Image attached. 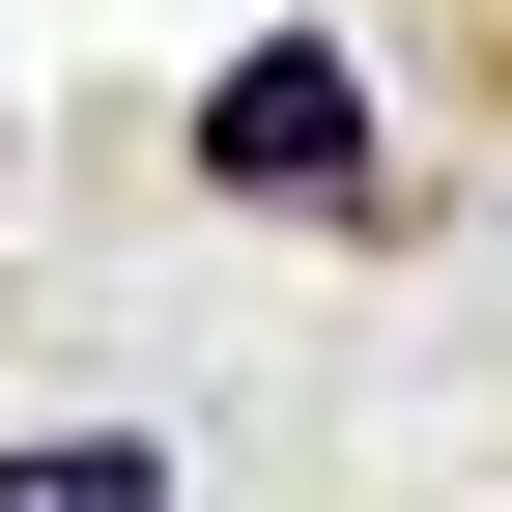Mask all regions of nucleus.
Instances as JSON below:
<instances>
[{"mask_svg":"<svg viewBox=\"0 0 512 512\" xmlns=\"http://www.w3.org/2000/svg\"><path fill=\"white\" fill-rule=\"evenodd\" d=\"M0 512H171V427H57V456H0Z\"/></svg>","mask_w":512,"mask_h":512,"instance_id":"2","label":"nucleus"},{"mask_svg":"<svg viewBox=\"0 0 512 512\" xmlns=\"http://www.w3.org/2000/svg\"><path fill=\"white\" fill-rule=\"evenodd\" d=\"M200 171H228L256 228H370V200H399V171H370V57L342 29H256L228 86H200Z\"/></svg>","mask_w":512,"mask_h":512,"instance_id":"1","label":"nucleus"}]
</instances>
